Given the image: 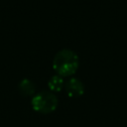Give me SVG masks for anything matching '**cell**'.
I'll return each instance as SVG.
<instances>
[{
	"instance_id": "obj_1",
	"label": "cell",
	"mask_w": 127,
	"mask_h": 127,
	"mask_svg": "<svg viewBox=\"0 0 127 127\" xmlns=\"http://www.w3.org/2000/svg\"><path fill=\"white\" fill-rule=\"evenodd\" d=\"M79 65L77 54L70 49L60 50L53 59V67L61 76L73 74Z\"/></svg>"
},
{
	"instance_id": "obj_2",
	"label": "cell",
	"mask_w": 127,
	"mask_h": 127,
	"mask_svg": "<svg viewBox=\"0 0 127 127\" xmlns=\"http://www.w3.org/2000/svg\"><path fill=\"white\" fill-rule=\"evenodd\" d=\"M58 103L59 101L56 94L48 90H42L36 93L31 100L33 109L43 114L51 113L56 110V108L58 107Z\"/></svg>"
},
{
	"instance_id": "obj_3",
	"label": "cell",
	"mask_w": 127,
	"mask_h": 127,
	"mask_svg": "<svg viewBox=\"0 0 127 127\" xmlns=\"http://www.w3.org/2000/svg\"><path fill=\"white\" fill-rule=\"evenodd\" d=\"M64 89L69 97H78L83 94L84 85L80 79L71 77L64 83Z\"/></svg>"
},
{
	"instance_id": "obj_4",
	"label": "cell",
	"mask_w": 127,
	"mask_h": 127,
	"mask_svg": "<svg viewBox=\"0 0 127 127\" xmlns=\"http://www.w3.org/2000/svg\"><path fill=\"white\" fill-rule=\"evenodd\" d=\"M19 92L24 96H30L33 95L36 91V86L32 80L29 78H23L20 83L18 84Z\"/></svg>"
},
{
	"instance_id": "obj_5",
	"label": "cell",
	"mask_w": 127,
	"mask_h": 127,
	"mask_svg": "<svg viewBox=\"0 0 127 127\" xmlns=\"http://www.w3.org/2000/svg\"><path fill=\"white\" fill-rule=\"evenodd\" d=\"M48 85H49V88L51 89L52 92H56V91L62 90V88H63L64 85V81L63 76H61V75H59V74L53 75V76L49 79Z\"/></svg>"
}]
</instances>
